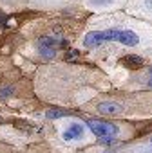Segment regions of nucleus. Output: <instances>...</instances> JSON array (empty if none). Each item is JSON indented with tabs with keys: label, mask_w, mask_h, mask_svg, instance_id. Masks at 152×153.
<instances>
[{
	"label": "nucleus",
	"mask_w": 152,
	"mask_h": 153,
	"mask_svg": "<svg viewBox=\"0 0 152 153\" xmlns=\"http://www.w3.org/2000/svg\"><path fill=\"white\" fill-rule=\"evenodd\" d=\"M38 45H44V47H51V49H54V40H51L49 36H44V38H40Z\"/></svg>",
	"instance_id": "obj_7"
},
{
	"label": "nucleus",
	"mask_w": 152,
	"mask_h": 153,
	"mask_svg": "<svg viewBox=\"0 0 152 153\" xmlns=\"http://www.w3.org/2000/svg\"><path fill=\"white\" fill-rule=\"evenodd\" d=\"M38 51H40V54H42L44 58H47V59H53L54 54H56L54 49H51V47H44V45H38Z\"/></svg>",
	"instance_id": "obj_5"
},
{
	"label": "nucleus",
	"mask_w": 152,
	"mask_h": 153,
	"mask_svg": "<svg viewBox=\"0 0 152 153\" xmlns=\"http://www.w3.org/2000/svg\"><path fill=\"white\" fill-rule=\"evenodd\" d=\"M63 114H65L63 110H47L45 115H47V119H58V117H62Z\"/></svg>",
	"instance_id": "obj_8"
},
{
	"label": "nucleus",
	"mask_w": 152,
	"mask_h": 153,
	"mask_svg": "<svg viewBox=\"0 0 152 153\" xmlns=\"http://www.w3.org/2000/svg\"><path fill=\"white\" fill-rule=\"evenodd\" d=\"M87 126L91 128V131H93L94 135H98V137H102V139H105V137H109V135H116V131H118V128H116L114 124L105 123V121H98V119H89V121H87Z\"/></svg>",
	"instance_id": "obj_1"
},
{
	"label": "nucleus",
	"mask_w": 152,
	"mask_h": 153,
	"mask_svg": "<svg viewBox=\"0 0 152 153\" xmlns=\"http://www.w3.org/2000/svg\"><path fill=\"white\" fill-rule=\"evenodd\" d=\"M78 56H80V52H78V51H69V52L65 54V59L72 61V59H76V58H78Z\"/></svg>",
	"instance_id": "obj_9"
},
{
	"label": "nucleus",
	"mask_w": 152,
	"mask_h": 153,
	"mask_svg": "<svg viewBox=\"0 0 152 153\" xmlns=\"http://www.w3.org/2000/svg\"><path fill=\"white\" fill-rule=\"evenodd\" d=\"M111 2H112V0H93V4H94V6H102V4L107 6V4H111Z\"/></svg>",
	"instance_id": "obj_10"
},
{
	"label": "nucleus",
	"mask_w": 152,
	"mask_h": 153,
	"mask_svg": "<svg viewBox=\"0 0 152 153\" xmlns=\"http://www.w3.org/2000/svg\"><path fill=\"white\" fill-rule=\"evenodd\" d=\"M145 6H147V9L152 11V0H145Z\"/></svg>",
	"instance_id": "obj_11"
},
{
	"label": "nucleus",
	"mask_w": 152,
	"mask_h": 153,
	"mask_svg": "<svg viewBox=\"0 0 152 153\" xmlns=\"http://www.w3.org/2000/svg\"><path fill=\"white\" fill-rule=\"evenodd\" d=\"M13 92H15L13 87H2V88H0V99H6V97L13 96Z\"/></svg>",
	"instance_id": "obj_6"
},
{
	"label": "nucleus",
	"mask_w": 152,
	"mask_h": 153,
	"mask_svg": "<svg viewBox=\"0 0 152 153\" xmlns=\"http://www.w3.org/2000/svg\"><path fill=\"white\" fill-rule=\"evenodd\" d=\"M121 61H123V65H125L127 68H132V70H134V68H141V67L145 65V61H143L139 56H125Z\"/></svg>",
	"instance_id": "obj_4"
},
{
	"label": "nucleus",
	"mask_w": 152,
	"mask_h": 153,
	"mask_svg": "<svg viewBox=\"0 0 152 153\" xmlns=\"http://www.w3.org/2000/svg\"><path fill=\"white\" fill-rule=\"evenodd\" d=\"M148 85H150V87H152V76H150V81H148Z\"/></svg>",
	"instance_id": "obj_12"
},
{
	"label": "nucleus",
	"mask_w": 152,
	"mask_h": 153,
	"mask_svg": "<svg viewBox=\"0 0 152 153\" xmlns=\"http://www.w3.org/2000/svg\"><path fill=\"white\" fill-rule=\"evenodd\" d=\"M98 110H100L102 114H105V115H116V114H120L123 108H121V105H118V103L105 101V103H100V105H98Z\"/></svg>",
	"instance_id": "obj_2"
},
{
	"label": "nucleus",
	"mask_w": 152,
	"mask_h": 153,
	"mask_svg": "<svg viewBox=\"0 0 152 153\" xmlns=\"http://www.w3.org/2000/svg\"><path fill=\"white\" fill-rule=\"evenodd\" d=\"M0 121H2V119H0Z\"/></svg>",
	"instance_id": "obj_13"
},
{
	"label": "nucleus",
	"mask_w": 152,
	"mask_h": 153,
	"mask_svg": "<svg viewBox=\"0 0 152 153\" xmlns=\"http://www.w3.org/2000/svg\"><path fill=\"white\" fill-rule=\"evenodd\" d=\"M84 135V126L82 124H71L69 128H67V131L63 133V139L65 140H71V139H80Z\"/></svg>",
	"instance_id": "obj_3"
}]
</instances>
